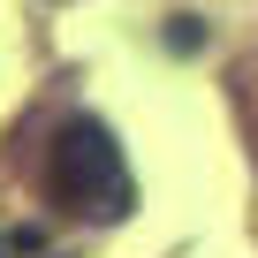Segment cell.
<instances>
[{"instance_id":"1","label":"cell","mask_w":258,"mask_h":258,"mask_svg":"<svg viewBox=\"0 0 258 258\" xmlns=\"http://www.w3.org/2000/svg\"><path fill=\"white\" fill-rule=\"evenodd\" d=\"M53 198L76 220H99V228L129 220L137 182H129V160H121V145H114L106 121H91V114L61 121V137H53Z\"/></svg>"}]
</instances>
